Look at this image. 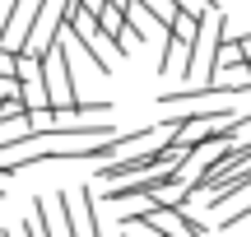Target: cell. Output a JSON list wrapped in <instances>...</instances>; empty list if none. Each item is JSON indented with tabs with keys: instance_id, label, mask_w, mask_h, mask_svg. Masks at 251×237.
Wrapping results in <instances>:
<instances>
[{
	"instance_id": "cell-1",
	"label": "cell",
	"mask_w": 251,
	"mask_h": 237,
	"mask_svg": "<svg viewBox=\"0 0 251 237\" xmlns=\"http://www.w3.org/2000/svg\"><path fill=\"white\" fill-rule=\"evenodd\" d=\"M219 47H224V14L214 9V14H205V19H200V33H196V42H191L186 65H181V79L205 84V79H209V70H214Z\"/></svg>"
},
{
	"instance_id": "cell-2",
	"label": "cell",
	"mask_w": 251,
	"mask_h": 237,
	"mask_svg": "<svg viewBox=\"0 0 251 237\" xmlns=\"http://www.w3.org/2000/svg\"><path fill=\"white\" fill-rule=\"evenodd\" d=\"M75 205H79L84 237H102V223H98V195H93V186H89V182H84L79 191H75Z\"/></svg>"
},
{
	"instance_id": "cell-3",
	"label": "cell",
	"mask_w": 251,
	"mask_h": 237,
	"mask_svg": "<svg viewBox=\"0 0 251 237\" xmlns=\"http://www.w3.org/2000/svg\"><path fill=\"white\" fill-rule=\"evenodd\" d=\"M247 191H251V167H242L237 177H228L224 186H214L205 200H209V210H224L228 200H237V195H247Z\"/></svg>"
},
{
	"instance_id": "cell-4",
	"label": "cell",
	"mask_w": 251,
	"mask_h": 237,
	"mask_svg": "<svg viewBox=\"0 0 251 237\" xmlns=\"http://www.w3.org/2000/svg\"><path fill=\"white\" fill-rule=\"evenodd\" d=\"M56 228H61L65 237H84V223H79V205H75L70 200V195H65V191H56Z\"/></svg>"
},
{
	"instance_id": "cell-5",
	"label": "cell",
	"mask_w": 251,
	"mask_h": 237,
	"mask_svg": "<svg viewBox=\"0 0 251 237\" xmlns=\"http://www.w3.org/2000/svg\"><path fill=\"white\" fill-rule=\"evenodd\" d=\"M14 98H24V84L14 74H0V102H14Z\"/></svg>"
},
{
	"instance_id": "cell-6",
	"label": "cell",
	"mask_w": 251,
	"mask_h": 237,
	"mask_svg": "<svg viewBox=\"0 0 251 237\" xmlns=\"http://www.w3.org/2000/svg\"><path fill=\"white\" fill-rule=\"evenodd\" d=\"M181 5H186V9H196V14H214V0H181Z\"/></svg>"
},
{
	"instance_id": "cell-7",
	"label": "cell",
	"mask_w": 251,
	"mask_h": 237,
	"mask_svg": "<svg viewBox=\"0 0 251 237\" xmlns=\"http://www.w3.org/2000/svg\"><path fill=\"white\" fill-rule=\"evenodd\" d=\"M79 9H84V14H93V19H98L102 9H107V0H79Z\"/></svg>"
},
{
	"instance_id": "cell-8",
	"label": "cell",
	"mask_w": 251,
	"mask_h": 237,
	"mask_svg": "<svg viewBox=\"0 0 251 237\" xmlns=\"http://www.w3.org/2000/svg\"><path fill=\"white\" fill-rule=\"evenodd\" d=\"M237 47H242V56H247V65H251V33H242V37H237Z\"/></svg>"
},
{
	"instance_id": "cell-9",
	"label": "cell",
	"mask_w": 251,
	"mask_h": 237,
	"mask_svg": "<svg viewBox=\"0 0 251 237\" xmlns=\"http://www.w3.org/2000/svg\"><path fill=\"white\" fill-rule=\"evenodd\" d=\"M107 5H117V9H130V5H135V0H107Z\"/></svg>"
},
{
	"instance_id": "cell-10",
	"label": "cell",
	"mask_w": 251,
	"mask_h": 237,
	"mask_svg": "<svg viewBox=\"0 0 251 237\" xmlns=\"http://www.w3.org/2000/svg\"><path fill=\"white\" fill-rule=\"evenodd\" d=\"M247 70H251V65H247Z\"/></svg>"
}]
</instances>
